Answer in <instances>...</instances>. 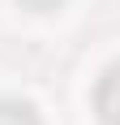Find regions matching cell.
Returning a JSON list of instances; mask_svg holds the SVG:
<instances>
[{"instance_id":"obj_1","label":"cell","mask_w":120,"mask_h":125,"mask_svg":"<svg viewBox=\"0 0 120 125\" xmlns=\"http://www.w3.org/2000/svg\"><path fill=\"white\" fill-rule=\"evenodd\" d=\"M90 108H94V116H99L103 125H120V61L107 65V69L94 78Z\"/></svg>"},{"instance_id":"obj_2","label":"cell","mask_w":120,"mask_h":125,"mask_svg":"<svg viewBox=\"0 0 120 125\" xmlns=\"http://www.w3.org/2000/svg\"><path fill=\"white\" fill-rule=\"evenodd\" d=\"M0 125H43L39 108L17 95H0Z\"/></svg>"},{"instance_id":"obj_3","label":"cell","mask_w":120,"mask_h":125,"mask_svg":"<svg viewBox=\"0 0 120 125\" xmlns=\"http://www.w3.org/2000/svg\"><path fill=\"white\" fill-rule=\"evenodd\" d=\"M22 9H30V13H56V9H64V0H17Z\"/></svg>"}]
</instances>
